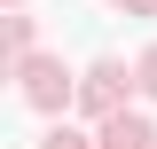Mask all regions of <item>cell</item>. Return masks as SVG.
I'll use <instances>...</instances> for the list:
<instances>
[{"instance_id": "cell-4", "label": "cell", "mask_w": 157, "mask_h": 149, "mask_svg": "<svg viewBox=\"0 0 157 149\" xmlns=\"http://www.w3.org/2000/svg\"><path fill=\"white\" fill-rule=\"evenodd\" d=\"M47 149H86V141H78V133H63V126H55V133H47Z\"/></svg>"}, {"instance_id": "cell-3", "label": "cell", "mask_w": 157, "mask_h": 149, "mask_svg": "<svg viewBox=\"0 0 157 149\" xmlns=\"http://www.w3.org/2000/svg\"><path fill=\"white\" fill-rule=\"evenodd\" d=\"M149 141H157V133H149V118H126V110H118L110 126H102V149H149Z\"/></svg>"}, {"instance_id": "cell-2", "label": "cell", "mask_w": 157, "mask_h": 149, "mask_svg": "<svg viewBox=\"0 0 157 149\" xmlns=\"http://www.w3.org/2000/svg\"><path fill=\"white\" fill-rule=\"evenodd\" d=\"M78 102H86L94 118H118V102H126V71H118V63H94L86 86H78Z\"/></svg>"}, {"instance_id": "cell-1", "label": "cell", "mask_w": 157, "mask_h": 149, "mask_svg": "<svg viewBox=\"0 0 157 149\" xmlns=\"http://www.w3.org/2000/svg\"><path fill=\"white\" fill-rule=\"evenodd\" d=\"M71 78H63V63H39V55H24V102H32V110H63V102H71Z\"/></svg>"}, {"instance_id": "cell-5", "label": "cell", "mask_w": 157, "mask_h": 149, "mask_svg": "<svg viewBox=\"0 0 157 149\" xmlns=\"http://www.w3.org/2000/svg\"><path fill=\"white\" fill-rule=\"evenodd\" d=\"M141 86L157 94V47H149V55H141Z\"/></svg>"}, {"instance_id": "cell-6", "label": "cell", "mask_w": 157, "mask_h": 149, "mask_svg": "<svg viewBox=\"0 0 157 149\" xmlns=\"http://www.w3.org/2000/svg\"><path fill=\"white\" fill-rule=\"evenodd\" d=\"M118 8H157V0H118Z\"/></svg>"}]
</instances>
